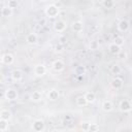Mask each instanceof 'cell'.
<instances>
[{
	"label": "cell",
	"instance_id": "6da1fadb",
	"mask_svg": "<svg viewBox=\"0 0 132 132\" xmlns=\"http://www.w3.org/2000/svg\"><path fill=\"white\" fill-rule=\"evenodd\" d=\"M59 13H60V8L56 4H50L45 8V14L50 19H54V18L58 16Z\"/></svg>",
	"mask_w": 132,
	"mask_h": 132
},
{
	"label": "cell",
	"instance_id": "7a4b0ae2",
	"mask_svg": "<svg viewBox=\"0 0 132 132\" xmlns=\"http://www.w3.org/2000/svg\"><path fill=\"white\" fill-rule=\"evenodd\" d=\"M119 108H120V110H121L122 112H129V111H131L132 105H131V103H130L129 100L124 99V100H122V101L120 102Z\"/></svg>",
	"mask_w": 132,
	"mask_h": 132
},
{
	"label": "cell",
	"instance_id": "3957f363",
	"mask_svg": "<svg viewBox=\"0 0 132 132\" xmlns=\"http://www.w3.org/2000/svg\"><path fill=\"white\" fill-rule=\"evenodd\" d=\"M4 97H5V99H7L9 101H14L18 99V92L14 89H7L5 91Z\"/></svg>",
	"mask_w": 132,
	"mask_h": 132
},
{
	"label": "cell",
	"instance_id": "277c9868",
	"mask_svg": "<svg viewBox=\"0 0 132 132\" xmlns=\"http://www.w3.org/2000/svg\"><path fill=\"white\" fill-rule=\"evenodd\" d=\"M32 129L35 132H42L44 130V122L42 120H35L32 124Z\"/></svg>",
	"mask_w": 132,
	"mask_h": 132
},
{
	"label": "cell",
	"instance_id": "5b68a950",
	"mask_svg": "<svg viewBox=\"0 0 132 132\" xmlns=\"http://www.w3.org/2000/svg\"><path fill=\"white\" fill-rule=\"evenodd\" d=\"M52 67H53V69H54L55 71L60 72V71L64 70V68H65V64H64V62H63L62 60H59V59H58V60H55V61L53 62Z\"/></svg>",
	"mask_w": 132,
	"mask_h": 132
},
{
	"label": "cell",
	"instance_id": "8992f818",
	"mask_svg": "<svg viewBox=\"0 0 132 132\" xmlns=\"http://www.w3.org/2000/svg\"><path fill=\"white\" fill-rule=\"evenodd\" d=\"M66 29V23L63 20H58L54 24V30L56 32H63Z\"/></svg>",
	"mask_w": 132,
	"mask_h": 132
},
{
	"label": "cell",
	"instance_id": "52a82bcc",
	"mask_svg": "<svg viewBox=\"0 0 132 132\" xmlns=\"http://www.w3.org/2000/svg\"><path fill=\"white\" fill-rule=\"evenodd\" d=\"M45 72H46V68L43 64H38L34 67V73L37 76H42L45 74Z\"/></svg>",
	"mask_w": 132,
	"mask_h": 132
},
{
	"label": "cell",
	"instance_id": "ba28073f",
	"mask_svg": "<svg viewBox=\"0 0 132 132\" xmlns=\"http://www.w3.org/2000/svg\"><path fill=\"white\" fill-rule=\"evenodd\" d=\"M110 85H111V87H112L113 89L119 90V89H121V88L123 87L124 81H123V79H122L121 77H114V78L111 80Z\"/></svg>",
	"mask_w": 132,
	"mask_h": 132
},
{
	"label": "cell",
	"instance_id": "9c48e42d",
	"mask_svg": "<svg viewBox=\"0 0 132 132\" xmlns=\"http://www.w3.org/2000/svg\"><path fill=\"white\" fill-rule=\"evenodd\" d=\"M118 29L121 32H126L129 29V22L127 20H121L118 24Z\"/></svg>",
	"mask_w": 132,
	"mask_h": 132
},
{
	"label": "cell",
	"instance_id": "30bf717a",
	"mask_svg": "<svg viewBox=\"0 0 132 132\" xmlns=\"http://www.w3.org/2000/svg\"><path fill=\"white\" fill-rule=\"evenodd\" d=\"M1 62L5 65H10L12 62H13V56L11 54H4L1 58Z\"/></svg>",
	"mask_w": 132,
	"mask_h": 132
},
{
	"label": "cell",
	"instance_id": "8fae6325",
	"mask_svg": "<svg viewBox=\"0 0 132 132\" xmlns=\"http://www.w3.org/2000/svg\"><path fill=\"white\" fill-rule=\"evenodd\" d=\"M23 78V72L20 69H14L11 72V79L14 81H20Z\"/></svg>",
	"mask_w": 132,
	"mask_h": 132
},
{
	"label": "cell",
	"instance_id": "7c38bea8",
	"mask_svg": "<svg viewBox=\"0 0 132 132\" xmlns=\"http://www.w3.org/2000/svg\"><path fill=\"white\" fill-rule=\"evenodd\" d=\"M101 107H102V109L104 111H107L108 112V111H111L113 109V104H112V102L110 100H104L102 102Z\"/></svg>",
	"mask_w": 132,
	"mask_h": 132
},
{
	"label": "cell",
	"instance_id": "4fadbf2b",
	"mask_svg": "<svg viewBox=\"0 0 132 132\" xmlns=\"http://www.w3.org/2000/svg\"><path fill=\"white\" fill-rule=\"evenodd\" d=\"M59 96H60L59 91L56 90V89H52V90H50V92L47 93V98H48L50 100H52V101L57 100V99L59 98Z\"/></svg>",
	"mask_w": 132,
	"mask_h": 132
},
{
	"label": "cell",
	"instance_id": "5bb4252c",
	"mask_svg": "<svg viewBox=\"0 0 132 132\" xmlns=\"http://www.w3.org/2000/svg\"><path fill=\"white\" fill-rule=\"evenodd\" d=\"M30 99L34 102H39L42 99V94L39 91H33L30 95Z\"/></svg>",
	"mask_w": 132,
	"mask_h": 132
},
{
	"label": "cell",
	"instance_id": "9a60e30c",
	"mask_svg": "<svg viewBox=\"0 0 132 132\" xmlns=\"http://www.w3.org/2000/svg\"><path fill=\"white\" fill-rule=\"evenodd\" d=\"M72 30H73L74 32H77V33L81 32V31L84 30V24H82V22H80V21H75V22L72 24Z\"/></svg>",
	"mask_w": 132,
	"mask_h": 132
},
{
	"label": "cell",
	"instance_id": "2e32d148",
	"mask_svg": "<svg viewBox=\"0 0 132 132\" xmlns=\"http://www.w3.org/2000/svg\"><path fill=\"white\" fill-rule=\"evenodd\" d=\"M0 119L8 122L11 119V112H10V110H8V109H2L0 111Z\"/></svg>",
	"mask_w": 132,
	"mask_h": 132
},
{
	"label": "cell",
	"instance_id": "e0dca14e",
	"mask_svg": "<svg viewBox=\"0 0 132 132\" xmlns=\"http://www.w3.org/2000/svg\"><path fill=\"white\" fill-rule=\"evenodd\" d=\"M87 103H93L95 100H96V95L93 93V92H87L85 95H84Z\"/></svg>",
	"mask_w": 132,
	"mask_h": 132
},
{
	"label": "cell",
	"instance_id": "ac0fdd59",
	"mask_svg": "<svg viewBox=\"0 0 132 132\" xmlns=\"http://www.w3.org/2000/svg\"><path fill=\"white\" fill-rule=\"evenodd\" d=\"M108 51H109V53H110L111 55H118L122 50H121L120 46L116 45V44L112 42L111 44H109V46H108Z\"/></svg>",
	"mask_w": 132,
	"mask_h": 132
},
{
	"label": "cell",
	"instance_id": "d6986e66",
	"mask_svg": "<svg viewBox=\"0 0 132 132\" xmlns=\"http://www.w3.org/2000/svg\"><path fill=\"white\" fill-rule=\"evenodd\" d=\"M26 41L29 43V44H34L37 42V35L35 33H30L27 35L26 37Z\"/></svg>",
	"mask_w": 132,
	"mask_h": 132
},
{
	"label": "cell",
	"instance_id": "ffe728a7",
	"mask_svg": "<svg viewBox=\"0 0 132 132\" xmlns=\"http://www.w3.org/2000/svg\"><path fill=\"white\" fill-rule=\"evenodd\" d=\"M1 14H2L4 18H8V16H10V15L12 14V9H10V8L7 7V6H3V7L1 8Z\"/></svg>",
	"mask_w": 132,
	"mask_h": 132
},
{
	"label": "cell",
	"instance_id": "44dd1931",
	"mask_svg": "<svg viewBox=\"0 0 132 132\" xmlns=\"http://www.w3.org/2000/svg\"><path fill=\"white\" fill-rule=\"evenodd\" d=\"M85 72H86V68H85V66H82V65L76 66V67L74 68V73L77 74V75H84Z\"/></svg>",
	"mask_w": 132,
	"mask_h": 132
},
{
	"label": "cell",
	"instance_id": "7402d4cb",
	"mask_svg": "<svg viewBox=\"0 0 132 132\" xmlns=\"http://www.w3.org/2000/svg\"><path fill=\"white\" fill-rule=\"evenodd\" d=\"M75 101H76V104H77L78 106H85L86 104H88L84 96H78V97L76 98V100H75Z\"/></svg>",
	"mask_w": 132,
	"mask_h": 132
},
{
	"label": "cell",
	"instance_id": "603a6c76",
	"mask_svg": "<svg viewBox=\"0 0 132 132\" xmlns=\"http://www.w3.org/2000/svg\"><path fill=\"white\" fill-rule=\"evenodd\" d=\"M102 5L105 8H112L114 6V1H112V0H104V1H102Z\"/></svg>",
	"mask_w": 132,
	"mask_h": 132
},
{
	"label": "cell",
	"instance_id": "cb8c5ba5",
	"mask_svg": "<svg viewBox=\"0 0 132 132\" xmlns=\"http://www.w3.org/2000/svg\"><path fill=\"white\" fill-rule=\"evenodd\" d=\"M8 128V122L0 119V131H6Z\"/></svg>",
	"mask_w": 132,
	"mask_h": 132
},
{
	"label": "cell",
	"instance_id": "d4e9b609",
	"mask_svg": "<svg viewBox=\"0 0 132 132\" xmlns=\"http://www.w3.org/2000/svg\"><path fill=\"white\" fill-rule=\"evenodd\" d=\"M110 71H111V73H112V74H119V73L121 72V67H120L118 64H114V65H112V66H111Z\"/></svg>",
	"mask_w": 132,
	"mask_h": 132
},
{
	"label": "cell",
	"instance_id": "484cf974",
	"mask_svg": "<svg viewBox=\"0 0 132 132\" xmlns=\"http://www.w3.org/2000/svg\"><path fill=\"white\" fill-rule=\"evenodd\" d=\"M18 1L16 0H9L8 2H7V7H9L10 9H13V8H15L16 6H18Z\"/></svg>",
	"mask_w": 132,
	"mask_h": 132
},
{
	"label": "cell",
	"instance_id": "4316f807",
	"mask_svg": "<svg viewBox=\"0 0 132 132\" xmlns=\"http://www.w3.org/2000/svg\"><path fill=\"white\" fill-rule=\"evenodd\" d=\"M113 43H114L116 45H118V46L121 47V46L124 44V38H123V37H116Z\"/></svg>",
	"mask_w": 132,
	"mask_h": 132
},
{
	"label": "cell",
	"instance_id": "83f0119b",
	"mask_svg": "<svg viewBox=\"0 0 132 132\" xmlns=\"http://www.w3.org/2000/svg\"><path fill=\"white\" fill-rule=\"evenodd\" d=\"M90 125H91V123L90 122H82L81 124H80V128L82 129V131H89V128H90Z\"/></svg>",
	"mask_w": 132,
	"mask_h": 132
},
{
	"label": "cell",
	"instance_id": "f1b7e54d",
	"mask_svg": "<svg viewBox=\"0 0 132 132\" xmlns=\"http://www.w3.org/2000/svg\"><path fill=\"white\" fill-rule=\"evenodd\" d=\"M98 47H99V43H98V41H96V40L91 41V43H90V50L95 51V50H97Z\"/></svg>",
	"mask_w": 132,
	"mask_h": 132
},
{
	"label": "cell",
	"instance_id": "f546056e",
	"mask_svg": "<svg viewBox=\"0 0 132 132\" xmlns=\"http://www.w3.org/2000/svg\"><path fill=\"white\" fill-rule=\"evenodd\" d=\"M55 51L57 52V53H62L63 51H64V45L62 44V43H57L56 44V46H55Z\"/></svg>",
	"mask_w": 132,
	"mask_h": 132
},
{
	"label": "cell",
	"instance_id": "4dcf8cb0",
	"mask_svg": "<svg viewBox=\"0 0 132 132\" xmlns=\"http://www.w3.org/2000/svg\"><path fill=\"white\" fill-rule=\"evenodd\" d=\"M98 130H99V126L97 124H91L90 125V128H89L90 132H97Z\"/></svg>",
	"mask_w": 132,
	"mask_h": 132
},
{
	"label": "cell",
	"instance_id": "1f68e13d",
	"mask_svg": "<svg viewBox=\"0 0 132 132\" xmlns=\"http://www.w3.org/2000/svg\"><path fill=\"white\" fill-rule=\"evenodd\" d=\"M120 54H121V58H122V59H123V58L125 59V58H126V56H127V55H126V53H125V52H124V53H122V51H121L118 55H120Z\"/></svg>",
	"mask_w": 132,
	"mask_h": 132
}]
</instances>
